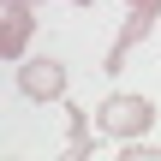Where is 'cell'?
<instances>
[{"label": "cell", "instance_id": "cell-1", "mask_svg": "<svg viewBox=\"0 0 161 161\" xmlns=\"http://www.w3.org/2000/svg\"><path fill=\"white\" fill-rule=\"evenodd\" d=\"M96 131L114 137V143H137V137L155 131V102L149 96H131V90H114L96 108Z\"/></svg>", "mask_w": 161, "mask_h": 161}, {"label": "cell", "instance_id": "cell-2", "mask_svg": "<svg viewBox=\"0 0 161 161\" xmlns=\"http://www.w3.org/2000/svg\"><path fill=\"white\" fill-rule=\"evenodd\" d=\"M66 66L60 60H48V54H36V60H18V90L30 96V102H66Z\"/></svg>", "mask_w": 161, "mask_h": 161}, {"label": "cell", "instance_id": "cell-3", "mask_svg": "<svg viewBox=\"0 0 161 161\" xmlns=\"http://www.w3.org/2000/svg\"><path fill=\"white\" fill-rule=\"evenodd\" d=\"M30 30H36V0H6L0 12V60L18 66L30 54Z\"/></svg>", "mask_w": 161, "mask_h": 161}, {"label": "cell", "instance_id": "cell-4", "mask_svg": "<svg viewBox=\"0 0 161 161\" xmlns=\"http://www.w3.org/2000/svg\"><path fill=\"white\" fill-rule=\"evenodd\" d=\"M155 24H161L155 12H131V18L119 24V36H114V48H108V60H102V72H108V78H119V72H125V60H131V48H137V42H143V36H149Z\"/></svg>", "mask_w": 161, "mask_h": 161}, {"label": "cell", "instance_id": "cell-5", "mask_svg": "<svg viewBox=\"0 0 161 161\" xmlns=\"http://www.w3.org/2000/svg\"><path fill=\"white\" fill-rule=\"evenodd\" d=\"M90 119H96V114H84V108H66V125H72V137H66V155H72V161H84L90 149H96V143H90Z\"/></svg>", "mask_w": 161, "mask_h": 161}, {"label": "cell", "instance_id": "cell-6", "mask_svg": "<svg viewBox=\"0 0 161 161\" xmlns=\"http://www.w3.org/2000/svg\"><path fill=\"white\" fill-rule=\"evenodd\" d=\"M125 6H131V12H155V18H161V0H125Z\"/></svg>", "mask_w": 161, "mask_h": 161}, {"label": "cell", "instance_id": "cell-7", "mask_svg": "<svg viewBox=\"0 0 161 161\" xmlns=\"http://www.w3.org/2000/svg\"><path fill=\"white\" fill-rule=\"evenodd\" d=\"M66 6H96V0H66Z\"/></svg>", "mask_w": 161, "mask_h": 161}]
</instances>
